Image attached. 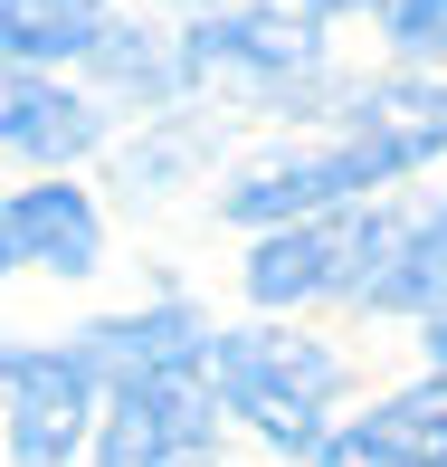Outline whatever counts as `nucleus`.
I'll use <instances>...</instances> for the list:
<instances>
[{
	"label": "nucleus",
	"instance_id": "423d86ee",
	"mask_svg": "<svg viewBox=\"0 0 447 467\" xmlns=\"http://www.w3.org/2000/svg\"><path fill=\"white\" fill-rule=\"evenodd\" d=\"M0 248L29 258V267H57V277H86V267H96V210H86V191L29 182L19 201H0Z\"/></svg>",
	"mask_w": 447,
	"mask_h": 467
},
{
	"label": "nucleus",
	"instance_id": "20e7f679",
	"mask_svg": "<svg viewBox=\"0 0 447 467\" xmlns=\"http://www.w3.org/2000/svg\"><path fill=\"white\" fill-rule=\"evenodd\" d=\"M0 400H10V449L29 467H57L86 439L96 363L86 353H0Z\"/></svg>",
	"mask_w": 447,
	"mask_h": 467
},
{
	"label": "nucleus",
	"instance_id": "7ed1b4c3",
	"mask_svg": "<svg viewBox=\"0 0 447 467\" xmlns=\"http://www.w3.org/2000/svg\"><path fill=\"white\" fill-rule=\"evenodd\" d=\"M209 449V391L200 372H134L115 381V410H105V467H200Z\"/></svg>",
	"mask_w": 447,
	"mask_h": 467
},
{
	"label": "nucleus",
	"instance_id": "f257e3e1",
	"mask_svg": "<svg viewBox=\"0 0 447 467\" xmlns=\"http://www.w3.org/2000/svg\"><path fill=\"white\" fill-rule=\"evenodd\" d=\"M209 372H219V400L267 449H295V458L324 449V400H333V353L324 344H305V334H219Z\"/></svg>",
	"mask_w": 447,
	"mask_h": 467
},
{
	"label": "nucleus",
	"instance_id": "0eeeda50",
	"mask_svg": "<svg viewBox=\"0 0 447 467\" xmlns=\"http://www.w3.org/2000/svg\"><path fill=\"white\" fill-rule=\"evenodd\" d=\"M0 143H10V153H38V162H67V153L96 143V105L48 87L38 67H10V57H0Z\"/></svg>",
	"mask_w": 447,
	"mask_h": 467
},
{
	"label": "nucleus",
	"instance_id": "6e6552de",
	"mask_svg": "<svg viewBox=\"0 0 447 467\" xmlns=\"http://www.w3.org/2000/svg\"><path fill=\"white\" fill-rule=\"evenodd\" d=\"M314 19H286V10H239V19H209L190 29V67H239V77H295L314 67Z\"/></svg>",
	"mask_w": 447,
	"mask_h": 467
},
{
	"label": "nucleus",
	"instance_id": "f8f14e48",
	"mask_svg": "<svg viewBox=\"0 0 447 467\" xmlns=\"http://www.w3.org/2000/svg\"><path fill=\"white\" fill-rule=\"evenodd\" d=\"M391 48L400 57H447V0H391Z\"/></svg>",
	"mask_w": 447,
	"mask_h": 467
},
{
	"label": "nucleus",
	"instance_id": "f03ea898",
	"mask_svg": "<svg viewBox=\"0 0 447 467\" xmlns=\"http://www.w3.org/2000/svg\"><path fill=\"white\" fill-rule=\"evenodd\" d=\"M381 248H391V220H371V210H324V220H295L276 229V239L248 258V296L258 306H295V296H324V286H352L381 267Z\"/></svg>",
	"mask_w": 447,
	"mask_h": 467
},
{
	"label": "nucleus",
	"instance_id": "1a4fd4ad",
	"mask_svg": "<svg viewBox=\"0 0 447 467\" xmlns=\"http://www.w3.org/2000/svg\"><path fill=\"white\" fill-rule=\"evenodd\" d=\"M86 363L115 372V381H134V372H200V363H209V334H200V315H190V306H162V315L96 325Z\"/></svg>",
	"mask_w": 447,
	"mask_h": 467
},
{
	"label": "nucleus",
	"instance_id": "9b49d317",
	"mask_svg": "<svg viewBox=\"0 0 447 467\" xmlns=\"http://www.w3.org/2000/svg\"><path fill=\"white\" fill-rule=\"evenodd\" d=\"M96 38H105V0H0V57L10 67L86 57Z\"/></svg>",
	"mask_w": 447,
	"mask_h": 467
},
{
	"label": "nucleus",
	"instance_id": "39448f33",
	"mask_svg": "<svg viewBox=\"0 0 447 467\" xmlns=\"http://www.w3.org/2000/svg\"><path fill=\"white\" fill-rule=\"evenodd\" d=\"M314 467H447V381L361 410L352 430H333L314 449Z\"/></svg>",
	"mask_w": 447,
	"mask_h": 467
},
{
	"label": "nucleus",
	"instance_id": "4468645a",
	"mask_svg": "<svg viewBox=\"0 0 447 467\" xmlns=\"http://www.w3.org/2000/svg\"><path fill=\"white\" fill-rule=\"evenodd\" d=\"M305 10H352V0H305Z\"/></svg>",
	"mask_w": 447,
	"mask_h": 467
},
{
	"label": "nucleus",
	"instance_id": "9d476101",
	"mask_svg": "<svg viewBox=\"0 0 447 467\" xmlns=\"http://www.w3.org/2000/svg\"><path fill=\"white\" fill-rule=\"evenodd\" d=\"M361 306H400V315H447V210L391 229L381 267L361 277Z\"/></svg>",
	"mask_w": 447,
	"mask_h": 467
},
{
	"label": "nucleus",
	"instance_id": "ddd939ff",
	"mask_svg": "<svg viewBox=\"0 0 447 467\" xmlns=\"http://www.w3.org/2000/svg\"><path fill=\"white\" fill-rule=\"evenodd\" d=\"M429 353H438V381H447V315H429Z\"/></svg>",
	"mask_w": 447,
	"mask_h": 467
}]
</instances>
